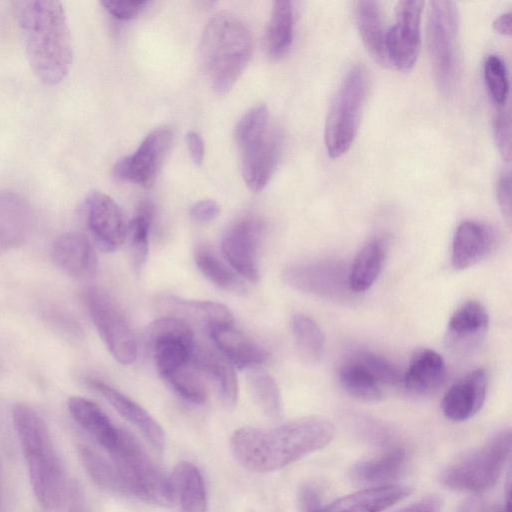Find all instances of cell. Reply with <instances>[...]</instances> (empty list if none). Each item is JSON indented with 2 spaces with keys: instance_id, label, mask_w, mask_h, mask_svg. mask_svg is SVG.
I'll return each mask as SVG.
<instances>
[{
  "instance_id": "277c9868",
  "label": "cell",
  "mask_w": 512,
  "mask_h": 512,
  "mask_svg": "<svg viewBox=\"0 0 512 512\" xmlns=\"http://www.w3.org/2000/svg\"><path fill=\"white\" fill-rule=\"evenodd\" d=\"M235 138L243 179L251 191H261L276 169L282 143L265 105L251 108L242 116L236 125Z\"/></svg>"
},
{
  "instance_id": "7402d4cb",
  "label": "cell",
  "mask_w": 512,
  "mask_h": 512,
  "mask_svg": "<svg viewBox=\"0 0 512 512\" xmlns=\"http://www.w3.org/2000/svg\"><path fill=\"white\" fill-rule=\"evenodd\" d=\"M88 384L127 421L133 424L157 450L165 446V432L161 425L142 406L99 379H88Z\"/></svg>"
},
{
  "instance_id": "83f0119b",
  "label": "cell",
  "mask_w": 512,
  "mask_h": 512,
  "mask_svg": "<svg viewBox=\"0 0 512 512\" xmlns=\"http://www.w3.org/2000/svg\"><path fill=\"white\" fill-rule=\"evenodd\" d=\"M407 454L404 448L393 446L384 452L355 463L350 471V479L363 485H385L404 470Z\"/></svg>"
},
{
  "instance_id": "cb8c5ba5",
  "label": "cell",
  "mask_w": 512,
  "mask_h": 512,
  "mask_svg": "<svg viewBox=\"0 0 512 512\" xmlns=\"http://www.w3.org/2000/svg\"><path fill=\"white\" fill-rule=\"evenodd\" d=\"M446 375V366L441 355L425 348L415 352L402 382L409 394L429 396L443 386Z\"/></svg>"
},
{
  "instance_id": "f1b7e54d",
  "label": "cell",
  "mask_w": 512,
  "mask_h": 512,
  "mask_svg": "<svg viewBox=\"0 0 512 512\" xmlns=\"http://www.w3.org/2000/svg\"><path fill=\"white\" fill-rule=\"evenodd\" d=\"M160 303L163 309L170 313V316L180 318L186 322L199 323L204 325L206 329L213 324L234 322L232 312L219 302L163 295L160 298Z\"/></svg>"
},
{
  "instance_id": "1f68e13d",
  "label": "cell",
  "mask_w": 512,
  "mask_h": 512,
  "mask_svg": "<svg viewBox=\"0 0 512 512\" xmlns=\"http://www.w3.org/2000/svg\"><path fill=\"white\" fill-rule=\"evenodd\" d=\"M385 259L382 240L365 244L356 255L348 272V285L355 293L368 290L378 278Z\"/></svg>"
},
{
  "instance_id": "d6986e66",
  "label": "cell",
  "mask_w": 512,
  "mask_h": 512,
  "mask_svg": "<svg viewBox=\"0 0 512 512\" xmlns=\"http://www.w3.org/2000/svg\"><path fill=\"white\" fill-rule=\"evenodd\" d=\"M234 323V322H233ZM233 323H217L207 328L218 352L238 369L258 368L268 359L267 350L234 327Z\"/></svg>"
},
{
  "instance_id": "ba28073f",
  "label": "cell",
  "mask_w": 512,
  "mask_h": 512,
  "mask_svg": "<svg viewBox=\"0 0 512 512\" xmlns=\"http://www.w3.org/2000/svg\"><path fill=\"white\" fill-rule=\"evenodd\" d=\"M512 436L504 430L479 448L448 465L440 474L447 487L469 492H483L499 479L511 453Z\"/></svg>"
},
{
  "instance_id": "60d3db41",
  "label": "cell",
  "mask_w": 512,
  "mask_h": 512,
  "mask_svg": "<svg viewBox=\"0 0 512 512\" xmlns=\"http://www.w3.org/2000/svg\"><path fill=\"white\" fill-rule=\"evenodd\" d=\"M350 361L365 369L380 385L392 386L402 381L403 375L399 368L384 356L374 352H357Z\"/></svg>"
},
{
  "instance_id": "8992f818",
  "label": "cell",
  "mask_w": 512,
  "mask_h": 512,
  "mask_svg": "<svg viewBox=\"0 0 512 512\" xmlns=\"http://www.w3.org/2000/svg\"><path fill=\"white\" fill-rule=\"evenodd\" d=\"M427 45L437 88L445 96L455 91L460 75L459 15L453 1H430Z\"/></svg>"
},
{
  "instance_id": "816d5d0a",
  "label": "cell",
  "mask_w": 512,
  "mask_h": 512,
  "mask_svg": "<svg viewBox=\"0 0 512 512\" xmlns=\"http://www.w3.org/2000/svg\"><path fill=\"white\" fill-rule=\"evenodd\" d=\"M456 512H488L485 503L478 498L465 500Z\"/></svg>"
},
{
  "instance_id": "681fc988",
  "label": "cell",
  "mask_w": 512,
  "mask_h": 512,
  "mask_svg": "<svg viewBox=\"0 0 512 512\" xmlns=\"http://www.w3.org/2000/svg\"><path fill=\"white\" fill-rule=\"evenodd\" d=\"M186 142L190 156L195 164H201L204 159V142L201 135L191 131L186 135Z\"/></svg>"
},
{
  "instance_id": "f6af8a7d",
  "label": "cell",
  "mask_w": 512,
  "mask_h": 512,
  "mask_svg": "<svg viewBox=\"0 0 512 512\" xmlns=\"http://www.w3.org/2000/svg\"><path fill=\"white\" fill-rule=\"evenodd\" d=\"M496 195L498 205L508 225L511 223V178L509 173H503L497 182Z\"/></svg>"
},
{
  "instance_id": "f35d334b",
  "label": "cell",
  "mask_w": 512,
  "mask_h": 512,
  "mask_svg": "<svg viewBox=\"0 0 512 512\" xmlns=\"http://www.w3.org/2000/svg\"><path fill=\"white\" fill-rule=\"evenodd\" d=\"M80 460L90 478L103 490L126 495L122 481L112 464L89 447L80 448Z\"/></svg>"
},
{
  "instance_id": "5bb4252c",
  "label": "cell",
  "mask_w": 512,
  "mask_h": 512,
  "mask_svg": "<svg viewBox=\"0 0 512 512\" xmlns=\"http://www.w3.org/2000/svg\"><path fill=\"white\" fill-rule=\"evenodd\" d=\"M86 223L97 247L117 250L127 238L128 222L119 205L108 195L93 191L84 200Z\"/></svg>"
},
{
  "instance_id": "f5cc1de1",
  "label": "cell",
  "mask_w": 512,
  "mask_h": 512,
  "mask_svg": "<svg viewBox=\"0 0 512 512\" xmlns=\"http://www.w3.org/2000/svg\"><path fill=\"white\" fill-rule=\"evenodd\" d=\"M70 512H87L84 499L78 490H75L72 498Z\"/></svg>"
},
{
  "instance_id": "7bdbcfd3",
  "label": "cell",
  "mask_w": 512,
  "mask_h": 512,
  "mask_svg": "<svg viewBox=\"0 0 512 512\" xmlns=\"http://www.w3.org/2000/svg\"><path fill=\"white\" fill-rule=\"evenodd\" d=\"M495 142L502 158L509 162L511 159V121L510 113L500 110L493 120Z\"/></svg>"
},
{
  "instance_id": "6da1fadb",
  "label": "cell",
  "mask_w": 512,
  "mask_h": 512,
  "mask_svg": "<svg viewBox=\"0 0 512 512\" xmlns=\"http://www.w3.org/2000/svg\"><path fill=\"white\" fill-rule=\"evenodd\" d=\"M334 435L333 424L309 416L274 428L242 427L230 439L236 461L258 473L280 470L327 445Z\"/></svg>"
},
{
  "instance_id": "52a82bcc",
  "label": "cell",
  "mask_w": 512,
  "mask_h": 512,
  "mask_svg": "<svg viewBox=\"0 0 512 512\" xmlns=\"http://www.w3.org/2000/svg\"><path fill=\"white\" fill-rule=\"evenodd\" d=\"M369 79L362 65L353 66L331 102L325 123V146L331 158H339L352 146L367 99Z\"/></svg>"
},
{
  "instance_id": "7dc6e473",
  "label": "cell",
  "mask_w": 512,
  "mask_h": 512,
  "mask_svg": "<svg viewBox=\"0 0 512 512\" xmlns=\"http://www.w3.org/2000/svg\"><path fill=\"white\" fill-rule=\"evenodd\" d=\"M298 498L304 512H312L320 508L321 492L313 483L304 484L299 490Z\"/></svg>"
},
{
  "instance_id": "ab89813d",
  "label": "cell",
  "mask_w": 512,
  "mask_h": 512,
  "mask_svg": "<svg viewBox=\"0 0 512 512\" xmlns=\"http://www.w3.org/2000/svg\"><path fill=\"white\" fill-rule=\"evenodd\" d=\"M193 363L168 376L164 380L180 397L193 404H203L207 389Z\"/></svg>"
},
{
  "instance_id": "d590c367",
  "label": "cell",
  "mask_w": 512,
  "mask_h": 512,
  "mask_svg": "<svg viewBox=\"0 0 512 512\" xmlns=\"http://www.w3.org/2000/svg\"><path fill=\"white\" fill-rule=\"evenodd\" d=\"M291 331L299 356L307 363L318 362L324 351L325 336L315 320L297 313L291 319Z\"/></svg>"
},
{
  "instance_id": "3957f363",
  "label": "cell",
  "mask_w": 512,
  "mask_h": 512,
  "mask_svg": "<svg viewBox=\"0 0 512 512\" xmlns=\"http://www.w3.org/2000/svg\"><path fill=\"white\" fill-rule=\"evenodd\" d=\"M199 50L211 87L216 93L225 94L250 60L252 39L242 21L228 12H220L206 24Z\"/></svg>"
},
{
  "instance_id": "44dd1931",
  "label": "cell",
  "mask_w": 512,
  "mask_h": 512,
  "mask_svg": "<svg viewBox=\"0 0 512 512\" xmlns=\"http://www.w3.org/2000/svg\"><path fill=\"white\" fill-rule=\"evenodd\" d=\"M494 230L479 222L461 223L453 237L451 262L456 270L467 269L485 259L496 247Z\"/></svg>"
},
{
  "instance_id": "9a60e30c",
  "label": "cell",
  "mask_w": 512,
  "mask_h": 512,
  "mask_svg": "<svg viewBox=\"0 0 512 512\" xmlns=\"http://www.w3.org/2000/svg\"><path fill=\"white\" fill-rule=\"evenodd\" d=\"M263 225L259 219L245 216L232 224L225 232L221 250L224 258L241 277L257 282L258 246Z\"/></svg>"
},
{
  "instance_id": "d6a6232c",
  "label": "cell",
  "mask_w": 512,
  "mask_h": 512,
  "mask_svg": "<svg viewBox=\"0 0 512 512\" xmlns=\"http://www.w3.org/2000/svg\"><path fill=\"white\" fill-rule=\"evenodd\" d=\"M293 8L287 0L273 2L270 20L265 33V49L274 58L282 57L293 39Z\"/></svg>"
},
{
  "instance_id": "8fae6325",
  "label": "cell",
  "mask_w": 512,
  "mask_h": 512,
  "mask_svg": "<svg viewBox=\"0 0 512 512\" xmlns=\"http://www.w3.org/2000/svg\"><path fill=\"white\" fill-rule=\"evenodd\" d=\"M156 368L163 379L190 365L196 349L191 325L174 316L152 322L145 333Z\"/></svg>"
},
{
  "instance_id": "9c48e42d",
  "label": "cell",
  "mask_w": 512,
  "mask_h": 512,
  "mask_svg": "<svg viewBox=\"0 0 512 512\" xmlns=\"http://www.w3.org/2000/svg\"><path fill=\"white\" fill-rule=\"evenodd\" d=\"M84 302L102 341L121 364H132L137 357L133 331L116 301L105 290L89 287Z\"/></svg>"
},
{
  "instance_id": "ac0fdd59",
  "label": "cell",
  "mask_w": 512,
  "mask_h": 512,
  "mask_svg": "<svg viewBox=\"0 0 512 512\" xmlns=\"http://www.w3.org/2000/svg\"><path fill=\"white\" fill-rule=\"evenodd\" d=\"M51 258L66 275L80 281L94 278L97 255L89 238L77 231L59 235L51 247Z\"/></svg>"
},
{
  "instance_id": "2e32d148",
  "label": "cell",
  "mask_w": 512,
  "mask_h": 512,
  "mask_svg": "<svg viewBox=\"0 0 512 512\" xmlns=\"http://www.w3.org/2000/svg\"><path fill=\"white\" fill-rule=\"evenodd\" d=\"M283 279L293 289L328 298L341 297L350 290L348 273L331 262L292 265L284 270Z\"/></svg>"
},
{
  "instance_id": "7c38bea8",
  "label": "cell",
  "mask_w": 512,
  "mask_h": 512,
  "mask_svg": "<svg viewBox=\"0 0 512 512\" xmlns=\"http://www.w3.org/2000/svg\"><path fill=\"white\" fill-rule=\"evenodd\" d=\"M423 6L424 2L418 0H404L396 4L395 23L386 35V50L388 61L398 70H411L419 56Z\"/></svg>"
},
{
  "instance_id": "836d02e7",
  "label": "cell",
  "mask_w": 512,
  "mask_h": 512,
  "mask_svg": "<svg viewBox=\"0 0 512 512\" xmlns=\"http://www.w3.org/2000/svg\"><path fill=\"white\" fill-rule=\"evenodd\" d=\"M194 261L199 271L211 283L231 293L243 294L247 287L243 279L229 268L207 245H198L194 250Z\"/></svg>"
},
{
  "instance_id": "7a4b0ae2",
  "label": "cell",
  "mask_w": 512,
  "mask_h": 512,
  "mask_svg": "<svg viewBox=\"0 0 512 512\" xmlns=\"http://www.w3.org/2000/svg\"><path fill=\"white\" fill-rule=\"evenodd\" d=\"M14 9L34 74L47 85L62 82L73 60L72 37L63 5L59 1L29 0L16 2Z\"/></svg>"
},
{
  "instance_id": "f546056e",
  "label": "cell",
  "mask_w": 512,
  "mask_h": 512,
  "mask_svg": "<svg viewBox=\"0 0 512 512\" xmlns=\"http://www.w3.org/2000/svg\"><path fill=\"white\" fill-rule=\"evenodd\" d=\"M192 363L215 382L223 405L228 409H233L238 399V380L235 367L219 352L197 349V347Z\"/></svg>"
},
{
  "instance_id": "8d00e7d4",
  "label": "cell",
  "mask_w": 512,
  "mask_h": 512,
  "mask_svg": "<svg viewBox=\"0 0 512 512\" xmlns=\"http://www.w3.org/2000/svg\"><path fill=\"white\" fill-rule=\"evenodd\" d=\"M249 393L259 409L269 418L282 415V398L275 379L264 370L253 368L247 374Z\"/></svg>"
},
{
  "instance_id": "c3c4849f",
  "label": "cell",
  "mask_w": 512,
  "mask_h": 512,
  "mask_svg": "<svg viewBox=\"0 0 512 512\" xmlns=\"http://www.w3.org/2000/svg\"><path fill=\"white\" fill-rule=\"evenodd\" d=\"M442 500L437 495H430L421 500L400 509L397 512H441Z\"/></svg>"
},
{
  "instance_id": "ffe728a7",
  "label": "cell",
  "mask_w": 512,
  "mask_h": 512,
  "mask_svg": "<svg viewBox=\"0 0 512 512\" xmlns=\"http://www.w3.org/2000/svg\"><path fill=\"white\" fill-rule=\"evenodd\" d=\"M487 374L477 368L452 385L442 399V411L452 421H464L483 406L487 391Z\"/></svg>"
},
{
  "instance_id": "4dcf8cb0",
  "label": "cell",
  "mask_w": 512,
  "mask_h": 512,
  "mask_svg": "<svg viewBox=\"0 0 512 512\" xmlns=\"http://www.w3.org/2000/svg\"><path fill=\"white\" fill-rule=\"evenodd\" d=\"M355 18L362 42L371 56L380 63L388 61L385 25L382 12L376 1H358Z\"/></svg>"
},
{
  "instance_id": "74e56055",
  "label": "cell",
  "mask_w": 512,
  "mask_h": 512,
  "mask_svg": "<svg viewBox=\"0 0 512 512\" xmlns=\"http://www.w3.org/2000/svg\"><path fill=\"white\" fill-rule=\"evenodd\" d=\"M342 388L351 396L364 401H378L383 397L381 386L365 369L352 361L338 371Z\"/></svg>"
},
{
  "instance_id": "d4e9b609",
  "label": "cell",
  "mask_w": 512,
  "mask_h": 512,
  "mask_svg": "<svg viewBox=\"0 0 512 512\" xmlns=\"http://www.w3.org/2000/svg\"><path fill=\"white\" fill-rule=\"evenodd\" d=\"M168 479L172 504L181 512H206V487L197 466L188 461L179 462Z\"/></svg>"
},
{
  "instance_id": "e575fe53",
  "label": "cell",
  "mask_w": 512,
  "mask_h": 512,
  "mask_svg": "<svg viewBox=\"0 0 512 512\" xmlns=\"http://www.w3.org/2000/svg\"><path fill=\"white\" fill-rule=\"evenodd\" d=\"M153 214V204L150 201H143L128 223L129 254L131 265L136 273L141 272L147 261L148 237Z\"/></svg>"
},
{
  "instance_id": "e0dca14e",
  "label": "cell",
  "mask_w": 512,
  "mask_h": 512,
  "mask_svg": "<svg viewBox=\"0 0 512 512\" xmlns=\"http://www.w3.org/2000/svg\"><path fill=\"white\" fill-rule=\"evenodd\" d=\"M488 326L486 308L476 300H469L459 306L448 321L446 347L461 355L473 352L485 338Z\"/></svg>"
},
{
  "instance_id": "b9f144b4",
  "label": "cell",
  "mask_w": 512,
  "mask_h": 512,
  "mask_svg": "<svg viewBox=\"0 0 512 512\" xmlns=\"http://www.w3.org/2000/svg\"><path fill=\"white\" fill-rule=\"evenodd\" d=\"M484 79L489 94L498 105H504L509 92L507 70L502 59L497 55H489L484 62Z\"/></svg>"
},
{
  "instance_id": "bcb514c9",
  "label": "cell",
  "mask_w": 512,
  "mask_h": 512,
  "mask_svg": "<svg viewBox=\"0 0 512 512\" xmlns=\"http://www.w3.org/2000/svg\"><path fill=\"white\" fill-rule=\"evenodd\" d=\"M220 213L219 204L211 199L200 200L190 209L191 217L198 222H210Z\"/></svg>"
},
{
  "instance_id": "484cf974",
  "label": "cell",
  "mask_w": 512,
  "mask_h": 512,
  "mask_svg": "<svg viewBox=\"0 0 512 512\" xmlns=\"http://www.w3.org/2000/svg\"><path fill=\"white\" fill-rule=\"evenodd\" d=\"M67 405L72 418L107 452L116 446L121 428L116 427L96 403L84 397L73 396L68 399Z\"/></svg>"
},
{
  "instance_id": "f907efd6",
  "label": "cell",
  "mask_w": 512,
  "mask_h": 512,
  "mask_svg": "<svg viewBox=\"0 0 512 512\" xmlns=\"http://www.w3.org/2000/svg\"><path fill=\"white\" fill-rule=\"evenodd\" d=\"M493 28L499 34L510 35L511 34V13H503L497 17L493 22Z\"/></svg>"
},
{
  "instance_id": "ee69618b",
  "label": "cell",
  "mask_w": 512,
  "mask_h": 512,
  "mask_svg": "<svg viewBox=\"0 0 512 512\" xmlns=\"http://www.w3.org/2000/svg\"><path fill=\"white\" fill-rule=\"evenodd\" d=\"M101 5L113 17L120 20L133 19L140 15L148 5V1L140 0H103Z\"/></svg>"
},
{
  "instance_id": "4fadbf2b",
  "label": "cell",
  "mask_w": 512,
  "mask_h": 512,
  "mask_svg": "<svg viewBox=\"0 0 512 512\" xmlns=\"http://www.w3.org/2000/svg\"><path fill=\"white\" fill-rule=\"evenodd\" d=\"M173 133L167 126L151 131L134 154L119 160L113 174L116 178L144 187L153 185L171 146Z\"/></svg>"
},
{
  "instance_id": "5b68a950",
  "label": "cell",
  "mask_w": 512,
  "mask_h": 512,
  "mask_svg": "<svg viewBox=\"0 0 512 512\" xmlns=\"http://www.w3.org/2000/svg\"><path fill=\"white\" fill-rule=\"evenodd\" d=\"M126 495L158 506L172 505L169 479L138 440L121 429L116 446L108 452Z\"/></svg>"
},
{
  "instance_id": "603a6c76",
  "label": "cell",
  "mask_w": 512,
  "mask_h": 512,
  "mask_svg": "<svg viewBox=\"0 0 512 512\" xmlns=\"http://www.w3.org/2000/svg\"><path fill=\"white\" fill-rule=\"evenodd\" d=\"M411 489L401 485H382L366 488L340 497L318 512H382L404 500Z\"/></svg>"
},
{
  "instance_id": "4316f807",
  "label": "cell",
  "mask_w": 512,
  "mask_h": 512,
  "mask_svg": "<svg viewBox=\"0 0 512 512\" xmlns=\"http://www.w3.org/2000/svg\"><path fill=\"white\" fill-rule=\"evenodd\" d=\"M32 223L27 203L13 194H0V256L21 245Z\"/></svg>"
},
{
  "instance_id": "30bf717a",
  "label": "cell",
  "mask_w": 512,
  "mask_h": 512,
  "mask_svg": "<svg viewBox=\"0 0 512 512\" xmlns=\"http://www.w3.org/2000/svg\"><path fill=\"white\" fill-rule=\"evenodd\" d=\"M27 462L32 490L46 509L58 508L64 500L66 477L49 433L20 443Z\"/></svg>"
}]
</instances>
